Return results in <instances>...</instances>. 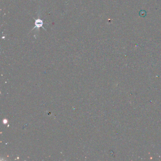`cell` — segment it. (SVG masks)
Segmentation results:
<instances>
[{
    "label": "cell",
    "instance_id": "obj_1",
    "mask_svg": "<svg viewBox=\"0 0 161 161\" xmlns=\"http://www.w3.org/2000/svg\"><path fill=\"white\" fill-rule=\"evenodd\" d=\"M42 25H43V22H42V21H41L40 23H39V22H38V23H36V22H35V25H36V26H37L38 27H40L42 26Z\"/></svg>",
    "mask_w": 161,
    "mask_h": 161
}]
</instances>
